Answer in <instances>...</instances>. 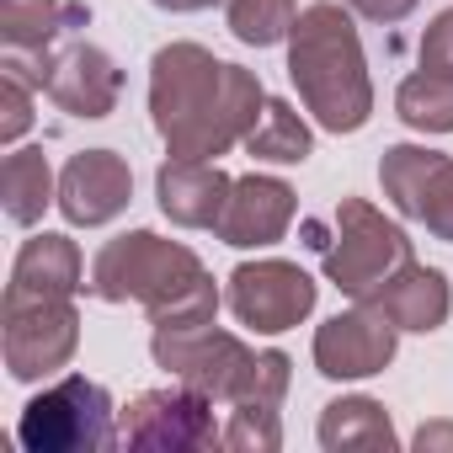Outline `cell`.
I'll return each instance as SVG.
<instances>
[{
  "label": "cell",
  "instance_id": "13",
  "mask_svg": "<svg viewBox=\"0 0 453 453\" xmlns=\"http://www.w3.org/2000/svg\"><path fill=\"white\" fill-rule=\"evenodd\" d=\"M230 176H224L213 160H165L155 176V197L160 213L176 219L181 230H213L224 203H230Z\"/></svg>",
  "mask_w": 453,
  "mask_h": 453
},
{
  "label": "cell",
  "instance_id": "19",
  "mask_svg": "<svg viewBox=\"0 0 453 453\" xmlns=\"http://www.w3.org/2000/svg\"><path fill=\"white\" fill-rule=\"evenodd\" d=\"M246 150H251L257 160L299 165V160H310L315 139H310L304 118H299V112H294L288 102H267V107H262V118H257V128L246 134Z\"/></svg>",
  "mask_w": 453,
  "mask_h": 453
},
{
  "label": "cell",
  "instance_id": "23",
  "mask_svg": "<svg viewBox=\"0 0 453 453\" xmlns=\"http://www.w3.org/2000/svg\"><path fill=\"white\" fill-rule=\"evenodd\" d=\"M27 86L33 81L17 75V70L0 75V112H6V118H0V139H6V144H17L27 134V123H33V91Z\"/></svg>",
  "mask_w": 453,
  "mask_h": 453
},
{
  "label": "cell",
  "instance_id": "4",
  "mask_svg": "<svg viewBox=\"0 0 453 453\" xmlns=\"http://www.w3.org/2000/svg\"><path fill=\"white\" fill-rule=\"evenodd\" d=\"M336 219V241H315L326 251V278L352 294V299H373L400 267H411V241L395 230L384 213H373L357 197H342Z\"/></svg>",
  "mask_w": 453,
  "mask_h": 453
},
{
  "label": "cell",
  "instance_id": "10",
  "mask_svg": "<svg viewBox=\"0 0 453 453\" xmlns=\"http://www.w3.org/2000/svg\"><path fill=\"white\" fill-rule=\"evenodd\" d=\"M128 197H134V171L112 150H86L59 176V213L70 224H86V230L118 219L128 208Z\"/></svg>",
  "mask_w": 453,
  "mask_h": 453
},
{
  "label": "cell",
  "instance_id": "3",
  "mask_svg": "<svg viewBox=\"0 0 453 453\" xmlns=\"http://www.w3.org/2000/svg\"><path fill=\"white\" fill-rule=\"evenodd\" d=\"M288 75H294V86H299V96H304V107L315 112L320 128L357 134L368 123L373 86H368L357 27H352V17L342 6H310L294 22Z\"/></svg>",
  "mask_w": 453,
  "mask_h": 453
},
{
  "label": "cell",
  "instance_id": "15",
  "mask_svg": "<svg viewBox=\"0 0 453 453\" xmlns=\"http://www.w3.org/2000/svg\"><path fill=\"white\" fill-rule=\"evenodd\" d=\"M203 400L187 389H160V395H139L134 416H128V442H208L213 426L203 421Z\"/></svg>",
  "mask_w": 453,
  "mask_h": 453
},
{
  "label": "cell",
  "instance_id": "24",
  "mask_svg": "<svg viewBox=\"0 0 453 453\" xmlns=\"http://www.w3.org/2000/svg\"><path fill=\"white\" fill-rule=\"evenodd\" d=\"M421 70H448L453 75V12H442L426 38H421Z\"/></svg>",
  "mask_w": 453,
  "mask_h": 453
},
{
  "label": "cell",
  "instance_id": "25",
  "mask_svg": "<svg viewBox=\"0 0 453 453\" xmlns=\"http://www.w3.org/2000/svg\"><path fill=\"white\" fill-rule=\"evenodd\" d=\"M352 12L368 17V22H400L416 12V0H352Z\"/></svg>",
  "mask_w": 453,
  "mask_h": 453
},
{
  "label": "cell",
  "instance_id": "7",
  "mask_svg": "<svg viewBox=\"0 0 453 453\" xmlns=\"http://www.w3.org/2000/svg\"><path fill=\"white\" fill-rule=\"evenodd\" d=\"M379 181L405 219H421L437 241H453V160L448 155L395 144V150H384Z\"/></svg>",
  "mask_w": 453,
  "mask_h": 453
},
{
  "label": "cell",
  "instance_id": "18",
  "mask_svg": "<svg viewBox=\"0 0 453 453\" xmlns=\"http://www.w3.org/2000/svg\"><path fill=\"white\" fill-rule=\"evenodd\" d=\"M0 192H6V213L12 224H38L54 192V171L43 150H12L6 171H0Z\"/></svg>",
  "mask_w": 453,
  "mask_h": 453
},
{
  "label": "cell",
  "instance_id": "21",
  "mask_svg": "<svg viewBox=\"0 0 453 453\" xmlns=\"http://www.w3.org/2000/svg\"><path fill=\"white\" fill-rule=\"evenodd\" d=\"M294 22H299L294 0H230V33L251 49H273L294 38Z\"/></svg>",
  "mask_w": 453,
  "mask_h": 453
},
{
  "label": "cell",
  "instance_id": "26",
  "mask_svg": "<svg viewBox=\"0 0 453 453\" xmlns=\"http://www.w3.org/2000/svg\"><path fill=\"white\" fill-rule=\"evenodd\" d=\"M155 6H165V12H203V6H213V0H155Z\"/></svg>",
  "mask_w": 453,
  "mask_h": 453
},
{
  "label": "cell",
  "instance_id": "5",
  "mask_svg": "<svg viewBox=\"0 0 453 453\" xmlns=\"http://www.w3.org/2000/svg\"><path fill=\"white\" fill-rule=\"evenodd\" d=\"M22 448L33 453H75V448H107L112 442V400L91 379H59L49 395L27 400L17 421Z\"/></svg>",
  "mask_w": 453,
  "mask_h": 453
},
{
  "label": "cell",
  "instance_id": "14",
  "mask_svg": "<svg viewBox=\"0 0 453 453\" xmlns=\"http://www.w3.org/2000/svg\"><path fill=\"white\" fill-rule=\"evenodd\" d=\"M75 288H86V262H81L75 241L70 235H38L22 246L6 299H70Z\"/></svg>",
  "mask_w": 453,
  "mask_h": 453
},
{
  "label": "cell",
  "instance_id": "16",
  "mask_svg": "<svg viewBox=\"0 0 453 453\" xmlns=\"http://www.w3.org/2000/svg\"><path fill=\"white\" fill-rule=\"evenodd\" d=\"M373 304L400 326V331H437L442 320H448V283H442V273H432V267H400L379 294H373Z\"/></svg>",
  "mask_w": 453,
  "mask_h": 453
},
{
  "label": "cell",
  "instance_id": "1",
  "mask_svg": "<svg viewBox=\"0 0 453 453\" xmlns=\"http://www.w3.org/2000/svg\"><path fill=\"white\" fill-rule=\"evenodd\" d=\"M262 81L197 43H171L150 59V112L176 160H213L262 118Z\"/></svg>",
  "mask_w": 453,
  "mask_h": 453
},
{
  "label": "cell",
  "instance_id": "12",
  "mask_svg": "<svg viewBox=\"0 0 453 453\" xmlns=\"http://www.w3.org/2000/svg\"><path fill=\"white\" fill-rule=\"evenodd\" d=\"M288 224H294V187L278 176H241L230 187V203H224L213 235L224 246H273L283 241Z\"/></svg>",
  "mask_w": 453,
  "mask_h": 453
},
{
  "label": "cell",
  "instance_id": "22",
  "mask_svg": "<svg viewBox=\"0 0 453 453\" xmlns=\"http://www.w3.org/2000/svg\"><path fill=\"white\" fill-rule=\"evenodd\" d=\"M320 437H326L331 448H336V442H357V437H368V442H395L389 416H384V405H373V400H336V405H326Z\"/></svg>",
  "mask_w": 453,
  "mask_h": 453
},
{
  "label": "cell",
  "instance_id": "2",
  "mask_svg": "<svg viewBox=\"0 0 453 453\" xmlns=\"http://www.w3.org/2000/svg\"><path fill=\"white\" fill-rule=\"evenodd\" d=\"M96 299H112V304H144L155 315V326H187V320H213V278L203 273V262L176 246V241H160L150 230H134V235H118L96 251L91 262V283H86Z\"/></svg>",
  "mask_w": 453,
  "mask_h": 453
},
{
  "label": "cell",
  "instance_id": "8",
  "mask_svg": "<svg viewBox=\"0 0 453 453\" xmlns=\"http://www.w3.org/2000/svg\"><path fill=\"white\" fill-rule=\"evenodd\" d=\"M230 310L251 331H288L315 310V283L294 262H246L230 273Z\"/></svg>",
  "mask_w": 453,
  "mask_h": 453
},
{
  "label": "cell",
  "instance_id": "9",
  "mask_svg": "<svg viewBox=\"0 0 453 453\" xmlns=\"http://www.w3.org/2000/svg\"><path fill=\"white\" fill-rule=\"evenodd\" d=\"M33 86L49 91V96H54L65 112H75V118H107V112L118 107L123 75H118V65H112L102 49L70 43L65 54H54V59L38 65V81H33Z\"/></svg>",
  "mask_w": 453,
  "mask_h": 453
},
{
  "label": "cell",
  "instance_id": "11",
  "mask_svg": "<svg viewBox=\"0 0 453 453\" xmlns=\"http://www.w3.org/2000/svg\"><path fill=\"white\" fill-rule=\"evenodd\" d=\"M395 320L384 310H352V315H336L320 326L315 336V363L326 379H363V373H379L389 357H395Z\"/></svg>",
  "mask_w": 453,
  "mask_h": 453
},
{
  "label": "cell",
  "instance_id": "17",
  "mask_svg": "<svg viewBox=\"0 0 453 453\" xmlns=\"http://www.w3.org/2000/svg\"><path fill=\"white\" fill-rule=\"evenodd\" d=\"M75 22H86V6H65V0H0L6 54H43Z\"/></svg>",
  "mask_w": 453,
  "mask_h": 453
},
{
  "label": "cell",
  "instance_id": "20",
  "mask_svg": "<svg viewBox=\"0 0 453 453\" xmlns=\"http://www.w3.org/2000/svg\"><path fill=\"white\" fill-rule=\"evenodd\" d=\"M395 107L421 134H453V75L448 70H416L400 86Z\"/></svg>",
  "mask_w": 453,
  "mask_h": 453
},
{
  "label": "cell",
  "instance_id": "6",
  "mask_svg": "<svg viewBox=\"0 0 453 453\" xmlns=\"http://www.w3.org/2000/svg\"><path fill=\"white\" fill-rule=\"evenodd\" d=\"M81 315L70 299H6V368L12 379H38L70 363Z\"/></svg>",
  "mask_w": 453,
  "mask_h": 453
}]
</instances>
